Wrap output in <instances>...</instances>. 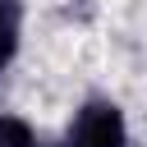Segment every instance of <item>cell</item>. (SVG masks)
<instances>
[{
    "label": "cell",
    "mask_w": 147,
    "mask_h": 147,
    "mask_svg": "<svg viewBox=\"0 0 147 147\" xmlns=\"http://www.w3.org/2000/svg\"><path fill=\"white\" fill-rule=\"evenodd\" d=\"M129 129L115 101H87L69 124V147H124Z\"/></svg>",
    "instance_id": "6da1fadb"
},
{
    "label": "cell",
    "mask_w": 147,
    "mask_h": 147,
    "mask_svg": "<svg viewBox=\"0 0 147 147\" xmlns=\"http://www.w3.org/2000/svg\"><path fill=\"white\" fill-rule=\"evenodd\" d=\"M18 51V0H0V69Z\"/></svg>",
    "instance_id": "7a4b0ae2"
},
{
    "label": "cell",
    "mask_w": 147,
    "mask_h": 147,
    "mask_svg": "<svg viewBox=\"0 0 147 147\" xmlns=\"http://www.w3.org/2000/svg\"><path fill=\"white\" fill-rule=\"evenodd\" d=\"M0 147H37V138L18 115H0Z\"/></svg>",
    "instance_id": "3957f363"
}]
</instances>
